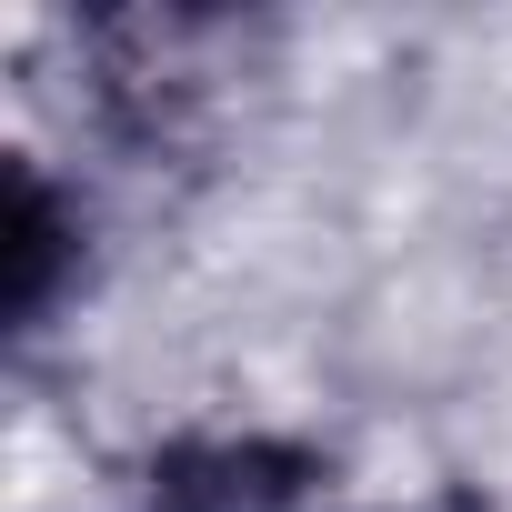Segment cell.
I'll return each mask as SVG.
<instances>
[{"mask_svg": "<svg viewBox=\"0 0 512 512\" xmlns=\"http://www.w3.org/2000/svg\"><path fill=\"white\" fill-rule=\"evenodd\" d=\"M342 452L282 422H181L141 442L131 512H342Z\"/></svg>", "mask_w": 512, "mask_h": 512, "instance_id": "cell-1", "label": "cell"}, {"mask_svg": "<svg viewBox=\"0 0 512 512\" xmlns=\"http://www.w3.org/2000/svg\"><path fill=\"white\" fill-rule=\"evenodd\" d=\"M81 282H91V201L41 151H0V342L11 352L51 342Z\"/></svg>", "mask_w": 512, "mask_h": 512, "instance_id": "cell-2", "label": "cell"}]
</instances>
